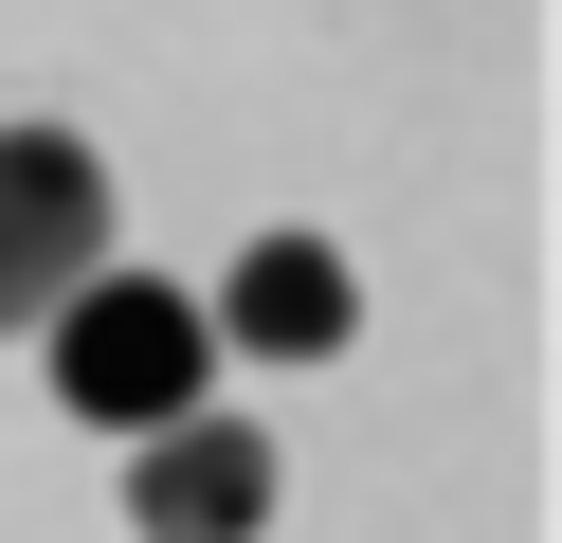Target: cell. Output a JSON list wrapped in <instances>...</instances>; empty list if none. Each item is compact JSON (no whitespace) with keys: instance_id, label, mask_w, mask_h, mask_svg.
<instances>
[{"instance_id":"cell-1","label":"cell","mask_w":562,"mask_h":543,"mask_svg":"<svg viewBox=\"0 0 562 543\" xmlns=\"http://www.w3.org/2000/svg\"><path fill=\"white\" fill-rule=\"evenodd\" d=\"M37 344H55V398H74L91 434H164V417L218 398V326H200V290H164V272H91Z\"/></svg>"},{"instance_id":"cell-2","label":"cell","mask_w":562,"mask_h":543,"mask_svg":"<svg viewBox=\"0 0 562 543\" xmlns=\"http://www.w3.org/2000/svg\"><path fill=\"white\" fill-rule=\"evenodd\" d=\"M110 272V163L74 127H0V326H55Z\"/></svg>"},{"instance_id":"cell-3","label":"cell","mask_w":562,"mask_h":543,"mask_svg":"<svg viewBox=\"0 0 562 543\" xmlns=\"http://www.w3.org/2000/svg\"><path fill=\"white\" fill-rule=\"evenodd\" d=\"M127 525H146V543H255L272 525V434L236 417V398L127 434Z\"/></svg>"},{"instance_id":"cell-4","label":"cell","mask_w":562,"mask_h":543,"mask_svg":"<svg viewBox=\"0 0 562 543\" xmlns=\"http://www.w3.org/2000/svg\"><path fill=\"white\" fill-rule=\"evenodd\" d=\"M200 326H218V344H255V362H327L345 326H363V290H345L327 236H255V253H236V290H218Z\"/></svg>"}]
</instances>
